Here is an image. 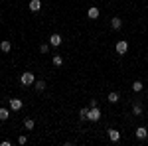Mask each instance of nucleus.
Returning <instances> with one entry per match:
<instances>
[{
  "mask_svg": "<svg viewBox=\"0 0 148 146\" xmlns=\"http://www.w3.org/2000/svg\"><path fill=\"white\" fill-rule=\"evenodd\" d=\"M34 87H36V91H44L46 89V81H44V79H38L34 83Z\"/></svg>",
  "mask_w": 148,
  "mask_h": 146,
  "instance_id": "16",
  "label": "nucleus"
},
{
  "mask_svg": "<svg viewBox=\"0 0 148 146\" xmlns=\"http://www.w3.org/2000/svg\"><path fill=\"white\" fill-rule=\"evenodd\" d=\"M132 114H134V117H138V114H142V105H140V103H134V105H132Z\"/></svg>",
  "mask_w": 148,
  "mask_h": 146,
  "instance_id": "14",
  "label": "nucleus"
},
{
  "mask_svg": "<svg viewBox=\"0 0 148 146\" xmlns=\"http://www.w3.org/2000/svg\"><path fill=\"white\" fill-rule=\"evenodd\" d=\"M10 109L12 111H22V101H20V99H16V97H14V99H10Z\"/></svg>",
  "mask_w": 148,
  "mask_h": 146,
  "instance_id": "8",
  "label": "nucleus"
},
{
  "mask_svg": "<svg viewBox=\"0 0 148 146\" xmlns=\"http://www.w3.org/2000/svg\"><path fill=\"white\" fill-rule=\"evenodd\" d=\"M28 8H30V12H40L42 10V2H40V0H30Z\"/></svg>",
  "mask_w": 148,
  "mask_h": 146,
  "instance_id": "7",
  "label": "nucleus"
},
{
  "mask_svg": "<svg viewBox=\"0 0 148 146\" xmlns=\"http://www.w3.org/2000/svg\"><path fill=\"white\" fill-rule=\"evenodd\" d=\"M89 109H91V107H83V109L79 111V117L83 119V121H87V117H89Z\"/></svg>",
  "mask_w": 148,
  "mask_h": 146,
  "instance_id": "18",
  "label": "nucleus"
},
{
  "mask_svg": "<svg viewBox=\"0 0 148 146\" xmlns=\"http://www.w3.org/2000/svg\"><path fill=\"white\" fill-rule=\"evenodd\" d=\"M87 121H91V123L101 121V109H99V107H91V109H89V117H87Z\"/></svg>",
  "mask_w": 148,
  "mask_h": 146,
  "instance_id": "2",
  "label": "nucleus"
},
{
  "mask_svg": "<svg viewBox=\"0 0 148 146\" xmlns=\"http://www.w3.org/2000/svg\"><path fill=\"white\" fill-rule=\"evenodd\" d=\"M0 146H12V142H10V140H2V142H0Z\"/></svg>",
  "mask_w": 148,
  "mask_h": 146,
  "instance_id": "22",
  "label": "nucleus"
},
{
  "mask_svg": "<svg viewBox=\"0 0 148 146\" xmlns=\"http://www.w3.org/2000/svg\"><path fill=\"white\" fill-rule=\"evenodd\" d=\"M26 142H28V136H24V134L18 136V144H26Z\"/></svg>",
  "mask_w": 148,
  "mask_h": 146,
  "instance_id": "21",
  "label": "nucleus"
},
{
  "mask_svg": "<svg viewBox=\"0 0 148 146\" xmlns=\"http://www.w3.org/2000/svg\"><path fill=\"white\" fill-rule=\"evenodd\" d=\"M61 42H63V38H61L59 34H51L49 36V45H51V47H59Z\"/></svg>",
  "mask_w": 148,
  "mask_h": 146,
  "instance_id": "5",
  "label": "nucleus"
},
{
  "mask_svg": "<svg viewBox=\"0 0 148 146\" xmlns=\"http://www.w3.org/2000/svg\"><path fill=\"white\" fill-rule=\"evenodd\" d=\"M0 49H2L4 53H10V49H12V44L8 42V40H2V42H0Z\"/></svg>",
  "mask_w": 148,
  "mask_h": 146,
  "instance_id": "10",
  "label": "nucleus"
},
{
  "mask_svg": "<svg viewBox=\"0 0 148 146\" xmlns=\"http://www.w3.org/2000/svg\"><path fill=\"white\" fill-rule=\"evenodd\" d=\"M10 119V111L6 107H0V121H8Z\"/></svg>",
  "mask_w": 148,
  "mask_h": 146,
  "instance_id": "13",
  "label": "nucleus"
},
{
  "mask_svg": "<svg viewBox=\"0 0 148 146\" xmlns=\"http://www.w3.org/2000/svg\"><path fill=\"white\" fill-rule=\"evenodd\" d=\"M99 14H101V12H99V8H97V6H91V8L87 10V16H89L91 20H97V18H99Z\"/></svg>",
  "mask_w": 148,
  "mask_h": 146,
  "instance_id": "9",
  "label": "nucleus"
},
{
  "mask_svg": "<svg viewBox=\"0 0 148 146\" xmlns=\"http://www.w3.org/2000/svg\"><path fill=\"white\" fill-rule=\"evenodd\" d=\"M20 83H22V87H30V85H34L36 83V77L32 71H24L22 75H20Z\"/></svg>",
  "mask_w": 148,
  "mask_h": 146,
  "instance_id": "1",
  "label": "nucleus"
},
{
  "mask_svg": "<svg viewBox=\"0 0 148 146\" xmlns=\"http://www.w3.org/2000/svg\"><path fill=\"white\" fill-rule=\"evenodd\" d=\"M134 134H136L138 140H144V138H148V130H146V126H138Z\"/></svg>",
  "mask_w": 148,
  "mask_h": 146,
  "instance_id": "6",
  "label": "nucleus"
},
{
  "mask_svg": "<svg viewBox=\"0 0 148 146\" xmlns=\"http://www.w3.org/2000/svg\"><path fill=\"white\" fill-rule=\"evenodd\" d=\"M111 28H113V30H121V28H123V20H121V18H113V20H111Z\"/></svg>",
  "mask_w": 148,
  "mask_h": 146,
  "instance_id": "12",
  "label": "nucleus"
},
{
  "mask_svg": "<svg viewBox=\"0 0 148 146\" xmlns=\"http://www.w3.org/2000/svg\"><path fill=\"white\" fill-rule=\"evenodd\" d=\"M142 89H144L142 81H134V83H132V91H134V93H140Z\"/></svg>",
  "mask_w": 148,
  "mask_h": 146,
  "instance_id": "17",
  "label": "nucleus"
},
{
  "mask_svg": "<svg viewBox=\"0 0 148 146\" xmlns=\"http://www.w3.org/2000/svg\"><path fill=\"white\" fill-rule=\"evenodd\" d=\"M107 136H109L111 142H119V140H121V132H119L116 128H109V130H107Z\"/></svg>",
  "mask_w": 148,
  "mask_h": 146,
  "instance_id": "4",
  "label": "nucleus"
},
{
  "mask_svg": "<svg viewBox=\"0 0 148 146\" xmlns=\"http://www.w3.org/2000/svg\"><path fill=\"white\" fill-rule=\"evenodd\" d=\"M114 49H116L119 56H125L126 51H128V42H126V40H119L116 45H114Z\"/></svg>",
  "mask_w": 148,
  "mask_h": 146,
  "instance_id": "3",
  "label": "nucleus"
},
{
  "mask_svg": "<svg viewBox=\"0 0 148 146\" xmlns=\"http://www.w3.org/2000/svg\"><path fill=\"white\" fill-rule=\"evenodd\" d=\"M34 126H36V121H34V119H26V121H24V128H26V130H32Z\"/></svg>",
  "mask_w": 148,
  "mask_h": 146,
  "instance_id": "15",
  "label": "nucleus"
},
{
  "mask_svg": "<svg viewBox=\"0 0 148 146\" xmlns=\"http://www.w3.org/2000/svg\"><path fill=\"white\" fill-rule=\"evenodd\" d=\"M53 65H56V67H61V65H63V57L61 56H53Z\"/></svg>",
  "mask_w": 148,
  "mask_h": 146,
  "instance_id": "19",
  "label": "nucleus"
},
{
  "mask_svg": "<svg viewBox=\"0 0 148 146\" xmlns=\"http://www.w3.org/2000/svg\"><path fill=\"white\" fill-rule=\"evenodd\" d=\"M40 51H42V53H47V51H49V44H42L40 45Z\"/></svg>",
  "mask_w": 148,
  "mask_h": 146,
  "instance_id": "20",
  "label": "nucleus"
},
{
  "mask_svg": "<svg viewBox=\"0 0 148 146\" xmlns=\"http://www.w3.org/2000/svg\"><path fill=\"white\" fill-rule=\"evenodd\" d=\"M119 99H121V95H119V93H116V91H111V93H109V97H107V101L109 103H119Z\"/></svg>",
  "mask_w": 148,
  "mask_h": 146,
  "instance_id": "11",
  "label": "nucleus"
}]
</instances>
